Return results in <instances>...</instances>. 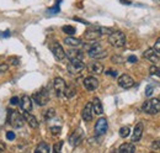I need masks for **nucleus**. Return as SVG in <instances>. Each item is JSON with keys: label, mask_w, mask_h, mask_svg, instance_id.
<instances>
[{"label": "nucleus", "mask_w": 160, "mask_h": 153, "mask_svg": "<svg viewBox=\"0 0 160 153\" xmlns=\"http://www.w3.org/2000/svg\"><path fill=\"white\" fill-rule=\"evenodd\" d=\"M108 42L111 46L116 47V48H121L126 45V35L118 31V30H113L110 35H108Z\"/></svg>", "instance_id": "obj_1"}, {"label": "nucleus", "mask_w": 160, "mask_h": 153, "mask_svg": "<svg viewBox=\"0 0 160 153\" xmlns=\"http://www.w3.org/2000/svg\"><path fill=\"white\" fill-rule=\"evenodd\" d=\"M142 110L149 115L158 114V113H160V100L157 99V98H153V99L147 100L142 105Z\"/></svg>", "instance_id": "obj_2"}, {"label": "nucleus", "mask_w": 160, "mask_h": 153, "mask_svg": "<svg viewBox=\"0 0 160 153\" xmlns=\"http://www.w3.org/2000/svg\"><path fill=\"white\" fill-rule=\"evenodd\" d=\"M8 122L15 129H21L23 126V124H25V119H23V116L20 113H18V111L11 109L8 113Z\"/></svg>", "instance_id": "obj_3"}, {"label": "nucleus", "mask_w": 160, "mask_h": 153, "mask_svg": "<svg viewBox=\"0 0 160 153\" xmlns=\"http://www.w3.org/2000/svg\"><path fill=\"white\" fill-rule=\"evenodd\" d=\"M32 100L40 105V106H44L48 101H49V93L46 88H42L38 92H36L33 95H32Z\"/></svg>", "instance_id": "obj_4"}, {"label": "nucleus", "mask_w": 160, "mask_h": 153, "mask_svg": "<svg viewBox=\"0 0 160 153\" xmlns=\"http://www.w3.org/2000/svg\"><path fill=\"white\" fill-rule=\"evenodd\" d=\"M88 55L94 59H101V58H105L107 56V52L102 48L100 43H94L92 46L89 47V51H88Z\"/></svg>", "instance_id": "obj_5"}, {"label": "nucleus", "mask_w": 160, "mask_h": 153, "mask_svg": "<svg viewBox=\"0 0 160 153\" xmlns=\"http://www.w3.org/2000/svg\"><path fill=\"white\" fill-rule=\"evenodd\" d=\"M53 89H54V93H56V95L58 96V98H63L64 96V92L67 89V83L64 82V79L57 76L53 80Z\"/></svg>", "instance_id": "obj_6"}, {"label": "nucleus", "mask_w": 160, "mask_h": 153, "mask_svg": "<svg viewBox=\"0 0 160 153\" xmlns=\"http://www.w3.org/2000/svg\"><path fill=\"white\" fill-rule=\"evenodd\" d=\"M84 68H85V64L82 63V61H70L69 64L67 66L68 72L73 76H77V74L81 73L84 71Z\"/></svg>", "instance_id": "obj_7"}, {"label": "nucleus", "mask_w": 160, "mask_h": 153, "mask_svg": "<svg viewBox=\"0 0 160 153\" xmlns=\"http://www.w3.org/2000/svg\"><path fill=\"white\" fill-rule=\"evenodd\" d=\"M84 131L78 127L73 134L70 135V137H69V143H70V146L72 147H78L80 143L82 142V140H84Z\"/></svg>", "instance_id": "obj_8"}, {"label": "nucleus", "mask_w": 160, "mask_h": 153, "mask_svg": "<svg viewBox=\"0 0 160 153\" xmlns=\"http://www.w3.org/2000/svg\"><path fill=\"white\" fill-rule=\"evenodd\" d=\"M82 84H84L85 89L89 90V92H94V90H96L99 88V80L95 76H86V78H84Z\"/></svg>", "instance_id": "obj_9"}, {"label": "nucleus", "mask_w": 160, "mask_h": 153, "mask_svg": "<svg viewBox=\"0 0 160 153\" xmlns=\"http://www.w3.org/2000/svg\"><path fill=\"white\" fill-rule=\"evenodd\" d=\"M117 83H118V85H120L121 88H123V89H129V88H132L134 85L133 78L131 76H128V74H122V76H120Z\"/></svg>", "instance_id": "obj_10"}, {"label": "nucleus", "mask_w": 160, "mask_h": 153, "mask_svg": "<svg viewBox=\"0 0 160 153\" xmlns=\"http://www.w3.org/2000/svg\"><path fill=\"white\" fill-rule=\"evenodd\" d=\"M107 129H108L107 120H106L105 117H101V119L98 120V122H96V125H95V134L98 135V136H102V135L106 134Z\"/></svg>", "instance_id": "obj_11"}, {"label": "nucleus", "mask_w": 160, "mask_h": 153, "mask_svg": "<svg viewBox=\"0 0 160 153\" xmlns=\"http://www.w3.org/2000/svg\"><path fill=\"white\" fill-rule=\"evenodd\" d=\"M21 110L23 113H31L32 111V99L28 95H23L20 99V104Z\"/></svg>", "instance_id": "obj_12"}, {"label": "nucleus", "mask_w": 160, "mask_h": 153, "mask_svg": "<svg viewBox=\"0 0 160 153\" xmlns=\"http://www.w3.org/2000/svg\"><path fill=\"white\" fill-rule=\"evenodd\" d=\"M52 53L54 55V57L57 61H63L64 58L67 57L65 56V52H64V50H63V47L60 46L58 42H56L53 46H52Z\"/></svg>", "instance_id": "obj_13"}, {"label": "nucleus", "mask_w": 160, "mask_h": 153, "mask_svg": "<svg viewBox=\"0 0 160 153\" xmlns=\"http://www.w3.org/2000/svg\"><path fill=\"white\" fill-rule=\"evenodd\" d=\"M92 114H94V110H92V104L91 103H88L82 111H81V117L84 121H91L92 120Z\"/></svg>", "instance_id": "obj_14"}, {"label": "nucleus", "mask_w": 160, "mask_h": 153, "mask_svg": "<svg viewBox=\"0 0 160 153\" xmlns=\"http://www.w3.org/2000/svg\"><path fill=\"white\" fill-rule=\"evenodd\" d=\"M65 56L69 58V61H82L84 59V53L81 50H69Z\"/></svg>", "instance_id": "obj_15"}, {"label": "nucleus", "mask_w": 160, "mask_h": 153, "mask_svg": "<svg viewBox=\"0 0 160 153\" xmlns=\"http://www.w3.org/2000/svg\"><path fill=\"white\" fill-rule=\"evenodd\" d=\"M143 130H144V125H143L142 122H138V124L134 126L133 135H132V141H133V142H139L140 138H142V135H143Z\"/></svg>", "instance_id": "obj_16"}, {"label": "nucleus", "mask_w": 160, "mask_h": 153, "mask_svg": "<svg viewBox=\"0 0 160 153\" xmlns=\"http://www.w3.org/2000/svg\"><path fill=\"white\" fill-rule=\"evenodd\" d=\"M143 57L145 58V59H148L149 62H152V63H158L159 62V56H158V53L153 48H148L143 53Z\"/></svg>", "instance_id": "obj_17"}, {"label": "nucleus", "mask_w": 160, "mask_h": 153, "mask_svg": "<svg viewBox=\"0 0 160 153\" xmlns=\"http://www.w3.org/2000/svg\"><path fill=\"white\" fill-rule=\"evenodd\" d=\"M23 119H25V121L30 125L31 129H38L40 124H38L37 119H36L33 115H31L30 113H23Z\"/></svg>", "instance_id": "obj_18"}, {"label": "nucleus", "mask_w": 160, "mask_h": 153, "mask_svg": "<svg viewBox=\"0 0 160 153\" xmlns=\"http://www.w3.org/2000/svg\"><path fill=\"white\" fill-rule=\"evenodd\" d=\"M88 71L92 74H101L103 72V66L100 62H92L88 66Z\"/></svg>", "instance_id": "obj_19"}, {"label": "nucleus", "mask_w": 160, "mask_h": 153, "mask_svg": "<svg viewBox=\"0 0 160 153\" xmlns=\"http://www.w3.org/2000/svg\"><path fill=\"white\" fill-rule=\"evenodd\" d=\"M100 36H101V34L99 29H91V30H88V31L84 34V37L86 38L88 41H96Z\"/></svg>", "instance_id": "obj_20"}, {"label": "nucleus", "mask_w": 160, "mask_h": 153, "mask_svg": "<svg viewBox=\"0 0 160 153\" xmlns=\"http://www.w3.org/2000/svg\"><path fill=\"white\" fill-rule=\"evenodd\" d=\"M118 152L120 153H134L136 152V147H134L133 143L126 142V143H123V145H121L120 146Z\"/></svg>", "instance_id": "obj_21"}, {"label": "nucleus", "mask_w": 160, "mask_h": 153, "mask_svg": "<svg viewBox=\"0 0 160 153\" xmlns=\"http://www.w3.org/2000/svg\"><path fill=\"white\" fill-rule=\"evenodd\" d=\"M92 110L96 115H101L103 113V108H102V104H101V100L99 98H94L92 100Z\"/></svg>", "instance_id": "obj_22"}, {"label": "nucleus", "mask_w": 160, "mask_h": 153, "mask_svg": "<svg viewBox=\"0 0 160 153\" xmlns=\"http://www.w3.org/2000/svg\"><path fill=\"white\" fill-rule=\"evenodd\" d=\"M64 43L68 45V46H72V47H78V46H80L82 42H81V40H79V38L68 36V37L64 38Z\"/></svg>", "instance_id": "obj_23"}, {"label": "nucleus", "mask_w": 160, "mask_h": 153, "mask_svg": "<svg viewBox=\"0 0 160 153\" xmlns=\"http://www.w3.org/2000/svg\"><path fill=\"white\" fill-rule=\"evenodd\" d=\"M49 151H51V148L47 142H40L33 153H49Z\"/></svg>", "instance_id": "obj_24"}, {"label": "nucleus", "mask_w": 160, "mask_h": 153, "mask_svg": "<svg viewBox=\"0 0 160 153\" xmlns=\"http://www.w3.org/2000/svg\"><path fill=\"white\" fill-rule=\"evenodd\" d=\"M75 94H77V89H75V87H73V85L67 87V89H65V92H64V96H65V98L70 99V98H73Z\"/></svg>", "instance_id": "obj_25"}, {"label": "nucleus", "mask_w": 160, "mask_h": 153, "mask_svg": "<svg viewBox=\"0 0 160 153\" xmlns=\"http://www.w3.org/2000/svg\"><path fill=\"white\" fill-rule=\"evenodd\" d=\"M62 30H63L64 34H67V35H69V36H72V35L75 34V27H73V26H70V25H65V26H63Z\"/></svg>", "instance_id": "obj_26"}, {"label": "nucleus", "mask_w": 160, "mask_h": 153, "mask_svg": "<svg viewBox=\"0 0 160 153\" xmlns=\"http://www.w3.org/2000/svg\"><path fill=\"white\" fill-rule=\"evenodd\" d=\"M131 134V129L128 127V126H123V127H121L120 129V136L121 137H123V138H126V137H128Z\"/></svg>", "instance_id": "obj_27"}, {"label": "nucleus", "mask_w": 160, "mask_h": 153, "mask_svg": "<svg viewBox=\"0 0 160 153\" xmlns=\"http://www.w3.org/2000/svg\"><path fill=\"white\" fill-rule=\"evenodd\" d=\"M54 115H56V111H54V109H48L46 113H44V119L48 121V120H52L53 117H54Z\"/></svg>", "instance_id": "obj_28"}, {"label": "nucleus", "mask_w": 160, "mask_h": 153, "mask_svg": "<svg viewBox=\"0 0 160 153\" xmlns=\"http://www.w3.org/2000/svg\"><path fill=\"white\" fill-rule=\"evenodd\" d=\"M149 73H150L152 76H160V68H158L157 66H152V67L149 68Z\"/></svg>", "instance_id": "obj_29"}, {"label": "nucleus", "mask_w": 160, "mask_h": 153, "mask_svg": "<svg viewBox=\"0 0 160 153\" xmlns=\"http://www.w3.org/2000/svg\"><path fill=\"white\" fill-rule=\"evenodd\" d=\"M62 147H63V141H59L54 143L53 146V153H62Z\"/></svg>", "instance_id": "obj_30"}, {"label": "nucleus", "mask_w": 160, "mask_h": 153, "mask_svg": "<svg viewBox=\"0 0 160 153\" xmlns=\"http://www.w3.org/2000/svg\"><path fill=\"white\" fill-rule=\"evenodd\" d=\"M111 61H112L113 63H117V64H122V63L124 62L123 57H122V56H118V55H115V56H112Z\"/></svg>", "instance_id": "obj_31"}, {"label": "nucleus", "mask_w": 160, "mask_h": 153, "mask_svg": "<svg viewBox=\"0 0 160 153\" xmlns=\"http://www.w3.org/2000/svg\"><path fill=\"white\" fill-rule=\"evenodd\" d=\"M59 4H60V0H58L57 4H56V6L51 8V9L48 10V13H51V14H57V13H59Z\"/></svg>", "instance_id": "obj_32"}, {"label": "nucleus", "mask_w": 160, "mask_h": 153, "mask_svg": "<svg viewBox=\"0 0 160 153\" xmlns=\"http://www.w3.org/2000/svg\"><path fill=\"white\" fill-rule=\"evenodd\" d=\"M99 30H100L101 35H110V34L113 31L112 29H108V27H100Z\"/></svg>", "instance_id": "obj_33"}, {"label": "nucleus", "mask_w": 160, "mask_h": 153, "mask_svg": "<svg viewBox=\"0 0 160 153\" xmlns=\"http://www.w3.org/2000/svg\"><path fill=\"white\" fill-rule=\"evenodd\" d=\"M152 148L154 151H160V140H155L152 142Z\"/></svg>", "instance_id": "obj_34"}, {"label": "nucleus", "mask_w": 160, "mask_h": 153, "mask_svg": "<svg viewBox=\"0 0 160 153\" xmlns=\"http://www.w3.org/2000/svg\"><path fill=\"white\" fill-rule=\"evenodd\" d=\"M60 131H62V130H60L59 126H53V127H51V132H52V135H56V136H57V135L60 134Z\"/></svg>", "instance_id": "obj_35"}, {"label": "nucleus", "mask_w": 160, "mask_h": 153, "mask_svg": "<svg viewBox=\"0 0 160 153\" xmlns=\"http://www.w3.org/2000/svg\"><path fill=\"white\" fill-rule=\"evenodd\" d=\"M10 104L16 106V105H19V104H20V99H19L18 96H12V98L10 99Z\"/></svg>", "instance_id": "obj_36"}, {"label": "nucleus", "mask_w": 160, "mask_h": 153, "mask_svg": "<svg viewBox=\"0 0 160 153\" xmlns=\"http://www.w3.org/2000/svg\"><path fill=\"white\" fill-rule=\"evenodd\" d=\"M157 53H160V38H158L157 41H155V43H154V48H153Z\"/></svg>", "instance_id": "obj_37"}, {"label": "nucleus", "mask_w": 160, "mask_h": 153, "mask_svg": "<svg viewBox=\"0 0 160 153\" xmlns=\"http://www.w3.org/2000/svg\"><path fill=\"white\" fill-rule=\"evenodd\" d=\"M15 137H16V136H15V132H12V131H8V132H6V138H8V140L14 141Z\"/></svg>", "instance_id": "obj_38"}, {"label": "nucleus", "mask_w": 160, "mask_h": 153, "mask_svg": "<svg viewBox=\"0 0 160 153\" xmlns=\"http://www.w3.org/2000/svg\"><path fill=\"white\" fill-rule=\"evenodd\" d=\"M8 69H9V64H6V63H2V64H0V73L8 72Z\"/></svg>", "instance_id": "obj_39"}, {"label": "nucleus", "mask_w": 160, "mask_h": 153, "mask_svg": "<svg viewBox=\"0 0 160 153\" xmlns=\"http://www.w3.org/2000/svg\"><path fill=\"white\" fill-rule=\"evenodd\" d=\"M153 92H154V90H153V87L148 85V87H147V89H145V95H147V96H150L152 94H153Z\"/></svg>", "instance_id": "obj_40"}, {"label": "nucleus", "mask_w": 160, "mask_h": 153, "mask_svg": "<svg viewBox=\"0 0 160 153\" xmlns=\"http://www.w3.org/2000/svg\"><path fill=\"white\" fill-rule=\"evenodd\" d=\"M127 61L129 63H136V62H138V58L136 57V56H129V57L127 58Z\"/></svg>", "instance_id": "obj_41"}, {"label": "nucleus", "mask_w": 160, "mask_h": 153, "mask_svg": "<svg viewBox=\"0 0 160 153\" xmlns=\"http://www.w3.org/2000/svg\"><path fill=\"white\" fill-rule=\"evenodd\" d=\"M106 74L112 76H117V72H116V71H107V72H106Z\"/></svg>", "instance_id": "obj_42"}, {"label": "nucleus", "mask_w": 160, "mask_h": 153, "mask_svg": "<svg viewBox=\"0 0 160 153\" xmlns=\"http://www.w3.org/2000/svg\"><path fill=\"white\" fill-rule=\"evenodd\" d=\"M5 150H6V146H5L2 142H0V153H2Z\"/></svg>", "instance_id": "obj_43"}, {"label": "nucleus", "mask_w": 160, "mask_h": 153, "mask_svg": "<svg viewBox=\"0 0 160 153\" xmlns=\"http://www.w3.org/2000/svg\"><path fill=\"white\" fill-rule=\"evenodd\" d=\"M122 4H127V5H129L131 4V1H128V0H120Z\"/></svg>", "instance_id": "obj_44"}, {"label": "nucleus", "mask_w": 160, "mask_h": 153, "mask_svg": "<svg viewBox=\"0 0 160 153\" xmlns=\"http://www.w3.org/2000/svg\"><path fill=\"white\" fill-rule=\"evenodd\" d=\"M158 99H159V100H160V95H159V96H158Z\"/></svg>", "instance_id": "obj_45"}, {"label": "nucleus", "mask_w": 160, "mask_h": 153, "mask_svg": "<svg viewBox=\"0 0 160 153\" xmlns=\"http://www.w3.org/2000/svg\"><path fill=\"white\" fill-rule=\"evenodd\" d=\"M150 153H157V152H150Z\"/></svg>", "instance_id": "obj_46"}]
</instances>
